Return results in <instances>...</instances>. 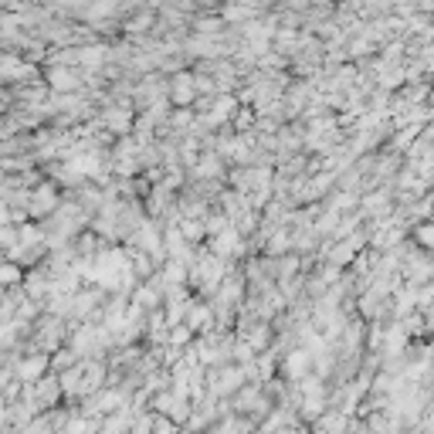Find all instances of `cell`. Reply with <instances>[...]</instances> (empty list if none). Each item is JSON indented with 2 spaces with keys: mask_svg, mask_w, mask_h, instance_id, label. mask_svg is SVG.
<instances>
[{
  "mask_svg": "<svg viewBox=\"0 0 434 434\" xmlns=\"http://www.w3.org/2000/svg\"><path fill=\"white\" fill-rule=\"evenodd\" d=\"M48 370H51V356H44V353H17V360H14V380H21V383H38Z\"/></svg>",
  "mask_w": 434,
  "mask_h": 434,
  "instance_id": "3",
  "label": "cell"
},
{
  "mask_svg": "<svg viewBox=\"0 0 434 434\" xmlns=\"http://www.w3.org/2000/svg\"><path fill=\"white\" fill-rule=\"evenodd\" d=\"M190 343H193V333H190V326H170V336H166V346H173V350H187Z\"/></svg>",
  "mask_w": 434,
  "mask_h": 434,
  "instance_id": "7",
  "label": "cell"
},
{
  "mask_svg": "<svg viewBox=\"0 0 434 434\" xmlns=\"http://www.w3.org/2000/svg\"><path fill=\"white\" fill-rule=\"evenodd\" d=\"M44 89L51 95H79L85 92V75H81L79 68H48Z\"/></svg>",
  "mask_w": 434,
  "mask_h": 434,
  "instance_id": "2",
  "label": "cell"
},
{
  "mask_svg": "<svg viewBox=\"0 0 434 434\" xmlns=\"http://www.w3.org/2000/svg\"><path fill=\"white\" fill-rule=\"evenodd\" d=\"M407 238H414V241H418V251H431V241H434L431 221H424V224H414V228L407 231Z\"/></svg>",
  "mask_w": 434,
  "mask_h": 434,
  "instance_id": "6",
  "label": "cell"
},
{
  "mask_svg": "<svg viewBox=\"0 0 434 434\" xmlns=\"http://www.w3.org/2000/svg\"><path fill=\"white\" fill-rule=\"evenodd\" d=\"M75 363H81V360L68 350V346H61L58 353H51V373H65V370H71Z\"/></svg>",
  "mask_w": 434,
  "mask_h": 434,
  "instance_id": "8",
  "label": "cell"
},
{
  "mask_svg": "<svg viewBox=\"0 0 434 434\" xmlns=\"http://www.w3.org/2000/svg\"><path fill=\"white\" fill-rule=\"evenodd\" d=\"M193 99H197V92H193V75H190L187 68L166 79V102H170V106L190 108L193 106Z\"/></svg>",
  "mask_w": 434,
  "mask_h": 434,
  "instance_id": "4",
  "label": "cell"
},
{
  "mask_svg": "<svg viewBox=\"0 0 434 434\" xmlns=\"http://www.w3.org/2000/svg\"><path fill=\"white\" fill-rule=\"evenodd\" d=\"M61 203V190L54 187L51 180H41L38 187L31 190V201H27V217H34V224H41L44 217H51Z\"/></svg>",
  "mask_w": 434,
  "mask_h": 434,
  "instance_id": "1",
  "label": "cell"
},
{
  "mask_svg": "<svg viewBox=\"0 0 434 434\" xmlns=\"http://www.w3.org/2000/svg\"><path fill=\"white\" fill-rule=\"evenodd\" d=\"M153 428H156V414L153 410H139V414H133L126 434H153Z\"/></svg>",
  "mask_w": 434,
  "mask_h": 434,
  "instance_id": "5",
  "label": "cell"
}]
</instances>
